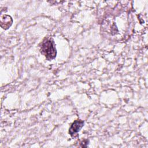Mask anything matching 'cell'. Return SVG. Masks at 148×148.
<instances>
[{
    "label": "cell",
    "mask_w": 148,
    "mask_h": 148,
    "mask_svg": "<svg viewBox=\"0 0 148 148\" xmlns=\"http://www.w3.org/2000/svg\"><path fill=\"white\" fill-rule=\"evenodd\" d=\"M40 51L47 59L54 58L56 57L57 51L54 41L50 39H45L40 46Z\"/></svg>",
    "instance_id": "obj_1"
},
{
    "label": "cell",
    "mask_w": 148,
    "mask_h": 148,
    "mask_svg": "<svg viewBox=\"0 0 148 148\" xmlns=\"http://www.w3.org/2000/svg\"><path fill=\"white\" fill-rule=\"evenodd\" d=\"M84 125V121L80 120H75L71 125L69 130V133L71 136H73L74 135L76 134L81 128Z\"/></svg>",
    "instance_id": "obj_2"
},
{
    "label": "cell",
    "mask_w": 148,
    "mask_h": 148,
    "mask_svg": "<svg viewBox=\"0 0 148 148\" xmlns=\"http://www.w3.org/2000/svg\"><path fill=\"white\" fill-rule=\"evenodd\" d=\"M12 22H13L12 18L9 15L5 14L3 16H2L1 17V27L3 25V27H2L3 29H6L9 28L12 25Z\"/></svg>",
    "instance_id": "obj_3"
}]
</instances>
